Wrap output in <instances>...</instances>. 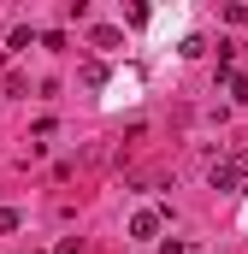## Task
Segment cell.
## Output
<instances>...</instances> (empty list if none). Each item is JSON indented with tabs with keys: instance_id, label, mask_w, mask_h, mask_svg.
<instances>
[{
	"instance_id": "obj_1",
	"label": "cell",
	"mask_w": 248,
	"mask_h": 254,
	"mask_svg": "<svg viewBox=\"0 0 248 254\" xmlns=\"http://www.w3.org/2000/svg\"><path fill=\"white\" fill-rule=\"evenodd\" d=\"M160 225H166V213H160V207H142V213L130 219V237H160Z\"/></svg>"
},
{
	"instance_id": "obj_2",
	"label": "cell",
	"mask_w": 248,
	"mask_h": 254,
	"mask_svg": "<svg viewBox=\"0 0 248 254\" xmlns=\"http://www.w3.org/2000/svg\"><path fill=\"white\" fill-rule=\"evenodd\" d=\"M30 42H36V36H30V30H12V36H6V54H24V48H30Z\"/></svg>"
},
{
	"instance_id": "obj_3",
	"label": "cell",
	"mask_w": 248,
	"mask_h": 254,
	"mask_svg": "<svg viewBox=\"0 0 248 254\" xmlns=\"http://www.w3.org/2000/svg\"><path fill=\"white\" fill-rule=\"evenodd\" d=\"M225 83H231V95H237V101H248V77H243V71H231Z\"/></svg>"
},
{
	"instance_id": "obj_4",
	"label": "cell",
	"mask_w": 248,
	"mask_h": 254,
	"mask_svg": "<svg viewBox=\"0 0 248 254\" xmlns=\"http://www.w3.org/2000/svg\"><path fill=\"white\" fill-rule=\"evenodd\" d=\"M24 219H18V207H0V231H18Z\"/></svg>"
}]
</instances>
